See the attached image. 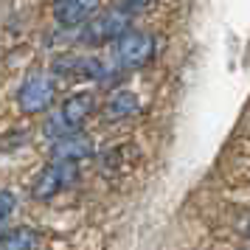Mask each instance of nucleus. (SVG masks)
Returning a JSON list of instances; mask_svg holds the SVG:
<instances>
[{"mask_svg":"<svg viewBox=\"0 0 250 250\" xmlns=\"http://www.w3.org/2000/svg\"><path fill=\"white\" fill-rule=\"evenodd\" d=\"M93 110H96V96H93V93L82 90V93L68 96V99L62 102V107L48 118V124H45L48 138H51V141H59V138L70 135V132H79L82 124L93 115Z\"/></svg>","mask_w":250,"mask_h":250,"instance_id":"obj_1","label":"nucleus"},{"mask_svg":"<svg viewBox=\"0 0 250 250\" xmlns=\"http://www.w3.org/2000/svg\"><path fill=\"white\" fill-rule=\"evenodd\" d=\"M102 0H54L51 3V14L62 28H82L99 12Z\"/></svg>","mask_w":250,"mask_h":250,"instance_id":"obj_6","label":"nucleus"},{"mask_svg":"<svg viewBox=\"0 0 250 250\" xmlns=\"http://www.w3.org/2000/svg\"><path fill=\"white\" fill-rule=\"evenodd\" d=\"M248 233H250V228H248Z\"/></svg>","mask_w":250,"mask_h":250,"instance_id":"obj_12","label":"nucleus"},{"mask_svg":"<svg viewBox=\"0 0 250 250\" xmlns=\"http://www.w3.org/2000/svg\"><path fill=\"white\" fill-rule=\"evenodd\" d=\"M155 0H118V12H124L126 17H132V14H138V12H144V9H149Z\"/></svg>","mask_w":250,"mask_h":250,"instance_id":"obj_11","label":"nucleus"},{"mask_svg":"<svg viewBox=\"0 0 250 250\" xmlns=\"http://www.w3.org/2000/svg\"><path fill=\"white\" fill-rule=\"evenodd\" d=\"M54 99H57V82L51 73H42V70L28 73L20 84V93H17V104L25 115L45 113L54 104Z\"/></svg>","mask_w":250,"mask_h":250,"instance_id":"obj_2","label":"nucleus"},{"mask_svg":"<svg viewBox=\"0 0 250 250\" xmlns=\"http://www.w3.org/2000/svg\"><path fill=\"white\" fill-rule=\"evenodd\" d=\"M138 110H141V102H138L135 93L115 90L113 96L107 99V104H104V118H107V121H124L129 115H135Z\"/></svg>","mask_w":250,"mask_h":250,"instance_id":"obj_8","label":"nucleus"},{"mask_svg":"<svg viewBox=\"0 0 250 250\" xmlns=\"http://www.w3.org/2000/svg\"><path fill=\"white\" fill-rule=\"evenodd\" d=\"M14 211H17V197H14V191H0V233H3V228L12 222Z\"/></svg>","mask_w":250,"mask_h":250,"instance_id":"obj_10","label":"nucleus"},{"mask_svg":"<svg viewBox=\"0 0 250 250\" xmlns=\"http://www.w3.org/2000/svg\"><path fill=\"white\" fill-rule=\"evenodd\" d=\"M76 163H59V160H51L45 169L37 174L34 186H31V194H34L37 200H51V197H57L59 191H65L68 186H73L76 180Z\"/></svg>","mask_w":250,"mask_h":250,"instance_id":"obj_5","label":"nucleus"},{"mask_svg":"<svg viewBox=\"0 0 250 250\" xmlns=\"http://www.w3.org/2000/svg\"><path fill=\"white\" fill-rule=\"evenodd\" d=\"M113 57L115 65L121 68H144L155 57V40L144 31H126L124 37H118L113 42Z\"/></svg>","mask_w":250,"mask_h":250,"instance_id":"obj_4","label":"nucleus"},{"mask_svg":"<svg viewBox=\"0 0 250 250\" xmlns=\"http://www.w3.org/2000/svg\"><path fill=\"white\" fill-rule=\"evenodd\" d=\"M90 155H93V144L90 138L82 135V132H70V135L54 141V146H51V158L59 160V163H79Z\"/></svg>","mask_w":250,"mask_h":250,"instance_id":"obj_7","label":"nucleus"},{"mask_svg":"<svg viewBox=\"0 0 250 250\" xmlns=\"http://www.w3.org/2000/svg\"><path fill=\"white\" fill-rule=\"evenodd\" d=\"M129 31V17L124 12H104L99 17H90L87 23L79 28V42L82 45H104V42H115L118 37Z\"/></svg>","mask_w":250,"mask_h":250,"instance_id":"obj_3","label":"nucleus"},{"mask_svg":"<svg viewBox=\"0 0 250 250\" xmlns=\"http://www.w3.org/2000/svg\"><path fill=\"white\" fill-rule=\"evenodd\" d=\"M42 236L34 228H12L0 233V250H40Z\"/></svg>","mask_w":250,"mask_h":250,"instance_id":"obj_9","label":"nucleus"}]
</instances>
